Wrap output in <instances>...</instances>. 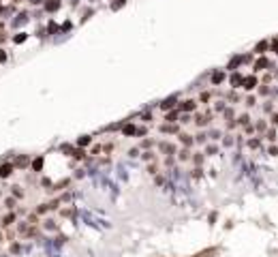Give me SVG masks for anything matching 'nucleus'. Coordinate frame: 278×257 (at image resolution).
Instances as JSON below:
<instances>
[{"label":"nucleus","mask_w":278,"mask_h":257,"mask_svg":"<svg viewBox=\"0 0 278 257\" xmlns=\"http://www.w3.org/2000/svg\"><path fill=\"white\" fill-rule=\"evenodd\" d=\"M242 84H244V88H246V90H252L254 86H257V79H254V77H244V79H242Z\"/></svg>","instance_id":"nucleus-2"},{"label":"nucleus","mask_w":278,"mask_h":257,"mask_svg":"<svg viewBox=\"0 0 278 257\" xmlns=\"http://www.w3.org/2000/svg\"><path fill=\"white\" fill-rule=\"evenodd\" d=\"M267 139H272V142H274V139H276V133H274V131H267Z\"/></svg>","instance_id":"nucleus-19"},{"label":"nucleus","mask_w":278,"mask_h":257,"mask_svg":"<svg viewBox=\"0 0 278 257\" xmlns=\"http://www.w3.org/2000/svg\"><path fill=\"white\" fill-rule=\"evenodd\" d=\"M265 66H267V60H265V58H259L257 64H254V69H257V71H261V69H265Z\"/></svg>","instance_id":"nucleus-7"},{"label":"nucleus","mask_w":278,"mask_h":257,"mask_svg":"<svg viewBox=\"0 0 278 257\" xmlns=\"http://www.w3.org/2000/svg\"><path fill=\"white\" fill-rule=\"evenodd\" d=\"M205 122H207V120L203 118V116H197V124H199V127H201V124H205Z\"/></svg>","instance_id":"nucleus-18"},{"label":"nucleus","mask_w":278,"mask_h":257,"mask_svg":"<svg viewBox=\"0 0 278 257\" xmlns=\"http://www.w3.org/2000/svg\"><path fill=\"white\" fill-rule=\"evenodd\" d=\"M231 84H233V86L242 84V77H240V75H231Z\"/></svg>","instance_id":"nucleus-11"},{"label":"nucleus","mask_w":278,"mask_h":257,"mask_svg":"<svg viewBox=\"0 0 278 257\" xmlns=\"http://www.w3.org/2000/svg\"><path fill=\"white\" fill-rule=\"evenodd\" d=\"M274 122H276V124H278V116H274Z\"/></svg>","instance_id":"nucleus-22"},{"label":"nucleus","mask_w":278,"mask_h":257,"mask_svg":"<svg viewBox=\"0 0 278 257\" xmlns=\"http://www.w3.org/2000/svg\"><path fill=\"white\" fill-rule=\"evenodd\" d=\"M135 131H137V129H135L133 124H126V127H124V135H133Z\"/></svg>","instance_id":"nucleus-10"},{"label":"nucleus","mask_w":278,"mask_h":257,"mask_svg":"<svg viewBox=\"0 0 278 257\" xmlns=\"http://www.w3.org/2000/svg\"><path fill=\"white\" fill-rule=\"evenodd\" d=\"M223 77H225L223 73H214V75H212V82H214V84H220V82H223Z\"/></svg>","instance_id":"nucleus-9"},{"label":"nucleus","mask_w":278,"mask_h":257,"mask_svg":"<svg viewBox=\"0 0 278 257\" xmlns=\"http://www.w3.org/2000/svg\"><path fill=\"white\" fill-rule=\"evenodd\" d=\"M77 144H79V146H88V144H90V137H79Z\"/></svg>","instance_id":"nucleus-13"},{"label":"nucleus","mask_w":278,"mask_h":257,"mask_svg":"<svg viewBox=\"0 0 278 257\" xmlns=\"http://www.w3.org/2000/svg\"><path fill=\"white\" fill-rule=\"evenodd\" d=\"M5 58H7V56H5V52L0 50V62H5Z\"/></svg>","instance_id":"nucleus-21"},{"label":"nucleus","mask_w":278,"mask_h":257,"mask_svg":"<svg viewBox=\"0 0 278 257\" xmlns=\"http://www.w3.org/2000/svg\"><path fill=\"white\" fill-rule=\"evenodd\" d=\"M265 47H267V43H265V41H261V43H259V45H257V52H259V54H261V52H263V50H265Z\"/></svg>","instance_id":"nucleus-15"},{"label":"nucleus","mask_w":278,"mask_h":257,"mask_svg":"<svg viewBox=\"0 0 278 257\" xmlns=\"http://www.w3.org/2000/svg\"><path fill=\"white\" fill-rule=\"evenodd\" d=\"M180 139H182V144H184V146H191V144H193L191 135H180Z\"/></svg>","instance_id":"nucleus-8"},{"label":"nucleus","mask_w":278,"mask_h":257,"mask_svg":"<svg viewBox=\"0 0 278 257\" xmlns=\"http://www.w3.org/2000/svg\"><path fill=\"white\" fill-rule=\"evenodd\" d=\"M26 163H28L26 156H19V159H17V165H26Z\"/></svg>","instance_id":"nucleus-17"},{"label":"nucleus","mask_w":278,"mask_h":257,"mask_svg":"<svg viewBox=\"0 0 278 257\" xmlns=\"http://www.w3.org/2000/svg\"><path fill=\"white\" fill-rule=\"evenodd\" d=\"M60 9V0H47V2H45V11H58Z\"/></svg>","instance_id":"nucleus-1"},{"label":"nucleus","mask_w":278,"mask_h":257,"mask_svg":"<svg viewBox=\"0 0 278 257\" xmlns=\"http://www.w3.org/2000/svg\"><path fill=\"white\" fill-rule=\"evenodd\" d=\"M11 223H15V214H9V217H5V225H11Z\"/></svg>","instance_id":"nucleus-12"},{"label":"nucleus","mask_w":278,"mask_h":257,"mask_svg":"<svg viewBox=\"0 0 278 257\" xmlns=\"http://www.w3.org/2000/svg\"><path fill=\"white\" fill-rule=\"evenodd\" d=\"M11 172H13V165H11V163H5V165L0 167V176H2V178H7Z\"/></svg>","instance_id":"nucleus-3"},{"label":"nucleus","mask_w":278,"mask_h":257,"mask_svg":"<svg viewBox=\"0 0 278 257\" xmlns=\"http://www.w3.org/2000/svg\"><path fill=\"white\" fill-rule=\"evenodd\" d=\"M30 2H34V5H36V2H41V0H30Z\"/></svg>","instance_id":"nucleus-23"},{"label":"nucleus","mask_w":278,"mask_h":257,"mask_svg":"<svg viewBox=\"0 0 278 257\" xmlns=\"http://www.w3.org/2000/svg\"><path fill=\"white\" fill-rule=\"evenodd\" d=\"M41 167H43V156H39V159L32 161V169L34 172H41Z\"/></svg>","instance_id":"nucleus-5"},{"label":"nucleus","mask_w":278,"mask_h":257,"mask_svg":"<svg viewBox=\"0 0 278 257\" xmlns=\"http://www.w3.org/2000/svg\"><path fill=\"white\" fill-rule=\"evenodd\" d=\"M24 41H26V34H24V32L15 37V43H24Z\"/></svg>","instance_id":"nucleus-14"},{"label":"nucleus","mask_w":278,"mask_h":257,"mask_svg":"<svg viewBox=\"0 0 278 257\" xmlns=\"http://www.w3.org/2000/svg\"><path fill=\"white\" fill-rule=\"evenodd\" d=\"M122 5H124V0H118V2H113V5H111V9H113V11H115V9H120V7H122Z\"/></svg>","instance_id":"nucleus-16"},{"label":"nucleus","mask_w":278,"mask_h":257,"mask_svg":"<svg viewBox=\"0 0 278 257\" xmlns=\"http://www.w3.org/2000/svg\"><path fill=\"white\" fill-rule=\"evenodd\" d=\"M180 109H184V111H191V109H195V101H184V103L180 105Z\"/></svg>","instance_id":"nucleus-4"},{"label":"nucleus","mask_w":278,"mask_h":257,"mask_svg":"<svg viewBox=\"0 0 278 257\" xmlns=\"http://www.w3.org/2000/svg\"><path fill=\"white\" fill-rule=\"evenodd\" d=\"M173 103H175V99L171 97V99H167V101L160 103V107H163V109H171V107H173Z\"/></svg>","instance_id":"nucleus-6"},{"label":"nucleus","mask_w":278,"mask_h":257,"mask_svg":"<svg viewBox=\"0 0 278 257\" xmlns=\"http://www.w3.org/2000/svg\"><path fill=\"white\" fill-rule=\"evenodd\" d=\"M5 206H7V208H13V206H15V201H13V199H7V201H5Z\"/></svg>","instance_id":"nucleus-20"}]
</instances>
